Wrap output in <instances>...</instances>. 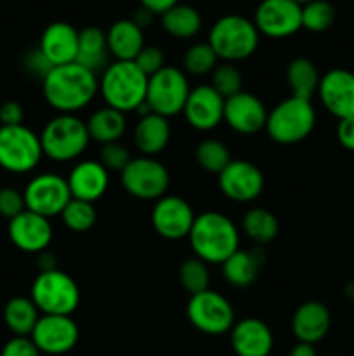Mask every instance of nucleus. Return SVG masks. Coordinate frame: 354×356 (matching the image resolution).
<instances>
[{
	"mask_svg": "<svg viewBox=\"0 0 354 356\" xmlns=\"http://www.w3.org/2000/svg\"><path fill=\"white\" fill-rule=\"evenodd\" d=\"M319 75L314 63L307 58H295L287 66V83L292 90V96L311 101L318 94Z\"/></svg>",
	"mask_w": 354,
	"mask_h": 356,
	"instance_id": "nucleus-30",
	"label": "nucleus"
},
{
	"mask_svg": "<svg viewBox=\"0 0 354 356\" xmlns=\"http://www.w3.org/2000/svg\"><path fill=\"white\" fill-rule=\"evenodd\" d=\"M26 68H28V72L33 73L35 76L40 75L42 80H44L45 76H47V73L51 72L54 66H52L51 63L47 61V58L42 54L40 49H37V51L31 52V54L26 58Z\"/></svg>",
	"mask_w": 354,
	"mask_h": 356,
	"instance_id": "nucleus-45",
	"label": "nucleus"
},
{
	"mask_svg": "<svg viewBox=\"0 0 354 356\" xmlns=\"http://www.w3.org/2000/svg\"><path fill=\"white\" fill-rule=\"evenodd\" d=\"M108 59H110V51H108L106 33L97 26H87L80 30L75 63L97 75L108 68L110 65Z\"/></svg>",
	"mask_w": 354,
	"mask_h": 356,
	"instance_id": "nucleus-27",
	"label": "nucleus"
},
{
	"mask_svg": "<svg viewBox=\"0 0 354 356\" xmlns=\"http://www.w3.org/2000/svg\"><path fill=\"white\" fill-rule=\"evenodd\" d=\"M273 332L259 318H243L231 329V346L238 356H269L273 350Z\"/></svg>",
	"mask_w": 354,
	"mask_h": 356,
	"instance_id": "nucleus-23",
	"label": "nucleus"
},
{
	"mask_svg": "<svg viewBox=\"0 0 354 356\" xmlns=\"http://www.w3.org/2000/svg\"><path fill=\"white\" fill-rule=\"evenodd\" d=\"M87 131H89L90 141L99 143L101 146L108 143L120 141L121 136L127 131V118L121 111L113 110L110 106L99 108L89 117Z\"/></svg>",
	"mask_w": 354,
	"mask_h": 356,
	"instance_id": "nucleus-29",
	"label": "nucleus"
},
{
	"mask_svg": "<svg viewBox=\"0 0 354 356\" xmlns=\"http://www.w3.org/2000/svg\"><path fill=\"white\" fill-rule=\"evenodd\" d=\"M259 40L260 33L253 21L239 14L219 17L208 33V44L217 58L224 63L243 61L250 58L259 47Z\"/></svg>",
	"mask_w": 354,
	"mask_h": 356,
	"instance_id": "nucleus-4",
	"label": "nucleus"
},
{
	"mask_svg": "<svg viewBox=\"0 0 354 356\" xmlns=\"http://www.w3.org/2000/svg\"><path fill=\"white\" fill-rule=\"evenodd\" d=\"M24 110L17 101H6L0 106V127H16L23 125Z\"/></svg>",
	"mask_w": 354,
	"mask_h": 356,
	"instance_id": "nucleus-44",
	"label": "nucleus"
},
{
	"mask_svg": "<svg viewBox=\"0 0 354 356\" xmlns=\"http://www.w3.org/2000/svg\"><path fill=\"white\" fill-rule=\"evenodd\" d=\"M253 24L264 37H292L302 28V7L292 0H262L253 14Z\"/></svg>",
	"mask_w": 354,
	"mask_h": 356,
	"instance_id": "nucleus-13",
	"label": "nucleus"
},
{
	"mask_svg": "<svg viewBox=\"0 0 354 356\" xmlns=\"http://www.w3.org/2000/svg\"><path fill=\"white\" fill-rule=\"evenodd\" d=\"M30 337L40 353L58 356L76 346L80 330L71 316L40 315Z\"/></svg>",
	"mask_w": 354,
	"mask_h": 356,
	"instance_id": "nucleus-14",
	"label": "nucleus"
},
{
	"mask_svg": "<svg viewBox=\"0 0 354 356\" xmlns=\"http://www.w3.org/2000/svg\"><path fill=\"white\" fill-rule=\"evenodd\" d=\"M162 26L170 37L187 40L201 30V16L194 7L177 3L162 14Z\"/></svg>",
	"mask_w": 354,
	"mask_h": 356,
	"instance_id": "nucleus-32",
	"label": "nucleus"
},
{
	"mask_svg": "<svg viewBox=\"0 0 354 356\" xmlns=\"http://www.w3.org/2000/svg\"><path fill=\"white\" fill-rule=\"evenodd\" d=\"M242 226L245 235L255 243H259V245L273 242L278 236V232H280V221H278L276 216L267 211V209L260 207L250 209L243 216Z\"/></svg>",
	"mask_w": 354,
	"mask_h": 356,
	"instance_id": "nucleus-33",
	"label": "nucleus"
},
{
	"mask_svg": "<svg viewBox=\"0 0 354 356\" xmlns=\"http://www.w3.org/2000/svg\"><path fill=\"white\" fill-rule=\"evenodd\" d=\"M151 16H153V14L149 13L148 9H144V7H141V9H139L137 13L134 14V17H132V21H134V23L137 24L139 28H144L146 24L151 23Z\"/></svg>",
	"mask_w": 354,
	"mask_h": 356,
	"instance_id": "nucleus-50",
	"label": "nucleus"
},
{
	"mask_svg": "<svg viewBox=\"0 0 354 356\" xmlns=\"http://www.w3.org/2000/svg\"><path fill=\"white\" fill-rule=\"evenodd\" d=\"M89 143L87 124L76 115H56L45 124L40 134L42 152L54 162L76 160L85 153Z\"/></svg>",
	"mask_w": 354,
	"mask_h": 356,
	"instance_id": "nucleus-6",
	"label": "nucleus"
},
{
	"mask_svg": "<svg viewBox=\"0 0 354 356\" xmlns=\"http://www.w3.org/2000/svg\"><path fill=\"white\" fill-rule=\"evenodd\" d=\"M194 257L207 264H222L239 249V232L221 212L208 211L196 216L187 235Z\"/></svg>",
	"mask_w": 354,
	"mask_h": 356,
	"instance_id": "nucleus-2",
	"label": "nucleus"
},
{
	"mask_svg": "<svg viewBox=\"0 0 354 356\" xmlns=\"http://www.w3.org/2000/svg\"><path fill=\"white\" fill-rule=\"evenodd\" d=\"M290 356H318V353H316L314 344L297 343L294 346V350H292Z\"/></svg>",
	"mask_w": 354,
	"mask_h": 356,
	"instance_id": "nucleus-49",
	"label": "nucleus"
},
{
	"mask_svg": "<svg viewBox=\"0 0 354 356\" xmlns=\"http://www.w3.org/2000/svg\"><path fill=\"white\" fill-rule=\"evenodd\" d=\"M194 156H196V162L201 169L210 174H217V176L233 160L228 146L224 143L217 141V139H205V141H201L198 145Z\"/></svg>",
	"mask_w": 354,
	"mask_h": 356,
	"instance_id": "nucleus-34",
	"label": "nucleus"
},
{
	"mask_svg": "<svg viewBox=\"0 0 354 356\" xmlns=\"http://www.w3.org/2000/svg\"><path fill=\"white\" fill-rule=\"evenodd\" d=\"M316 125V111L311 101L290 96L267 111L266 129L278 145H297L309 138Z\"/></svg>",
	"mask_w": 354,
	"mask_h": 356,
	"instance_id": "nucleus-5",
	"label": "nucleus"
},
{
	"mask_svg": "<svg viewBox=\"0 0 354 356\" xmlns=\"http://www.w3.org/2000/svg\"><path fill=\"white\" fill-rule=\"evenodd\" d=\"M337 139L340 146H344L349 152H354V117L342 118L337 125Z\"/></svg>",
	"mask_w": 354,
	"mask_h": 356,
	"instance_id": "nucleus-46",
	"label": "nucleus"
},
{
	"mask_svg": "<svg viewBox=\"0 0 354 356\" xmlns=\"http://www.w3.org/2000/svg\"><path fill=\"white\" fill-rule=\"evenodd\" d=\"M66 183L71 198L94 204L106 193L110 186V172L101 162L82 160L69 170Z\"/></svg>",
	"mask_w": 354,
	"mask_h": 356,
	"instance_id": "nucleus-21",
	"label": "nucleus"
},
{
	"mask_svg": "<svg viewBox=\"0 0 354 356\" xmlns=\"http://www.w3.org/2000/svg\"><path fill=\"white\" fill-rule=\"evenodd\" d=\"M108 51L115 61H134L144 47L142 28L132 19H120L110 26L106 33Z\"/></svg>",
	"mask_w": 354,
	"mask_h": 356,
	"instance_id": "nucleus-25",
	"label": "nucleus"
},
{
	"mask_svg": "<svg viewBox=\"0 0 354 356\" xmlns=\"http://www.w3.org/2000/svg\"><path fill=\"white\" fill-rule=\"evenodd\" d=\"M23 211H26L23 193L10 186L0 188V216L10 221Z\"/></svg>",
	"mask_w": 354,
	"mask_h": 356,
	"instance_id": "nucleus-42",
	"label": "nucleus"
},
{
	"mask_svg": "<svg viewBox=\"0 0 354 356\" xmlns=\"http://www.w3.org/2000/svg\"><path fill=\"white\" fill-rule=\"evenodd\" d=\"M189 92L191 87L186 73L176 66H163L158 73L148 79L146 104L151 113L165 118L176 117L183 113Z\"/></svg>",
	"mask_w": 354,
	"mask_h": 356,
	"instance_id": "nucleus-8",
	"label": "nucleus"
},
{
	"mask_svg": "<svg viewBox=\"0 0 354 356\" xmlns=\"http://www.w3.org/2000/svg\"><path fill=\"white\" fill-rule=\"evenodd\" d=\"M194 212L184 198L165 195L156 200L151 211V225L165 240L187 238L194 222Z\"/></svg>",
	"mask_w": 354,
	"mask_h": 356,
	"instance_id": "nucleus-16",
	"label": "nucleus"
},
{
	"mask_svg": "<svg viewBox=\"0 0 354 356\" xmlns=\"http://www.w3.org/2000/svg\"><path fill=\"white\" fill-rule=\"evenodd\" d=\"M222 277L231 287H250L259 277L262 268V256L257 250L238 249L231 257L221 264Z\"/></svg>",
	"mask_w": 354,
	"mask_h": 356,
	"instance_id": "nucleus-28",
	"label": "nucleus"
},
{
	"mask_svg": "<svg viewBox=\"0 0 354 356\" xmlns=\"http://www.w3.org/2000/svg\"><path fill=\"white\" fill-rule=\"evenodd\" d=\"M130 160H132L130 152H128L127 146L121 145L120 141L108 143V145L101 146L99 162L106 167L108 172H110V170L121 172V170L128 165Z\"/></svg>",
	"mask_w": 354,
	"mask_h": 356,
	"instance_id": "nucleus-40",
	"label": "nucleus"
},
{
	"mask_svg": "<svg viewBox=\"0 0 354 356\" xmlns=\"http://www.w3.org/2000/svg\"><path fill=\"white\" fill-rule=\"evenodd\" d=\"M121 186L130 197L139 200H160L170 184L167 167L155 156H135L121 170Z\"/></svg>",
	"mask_w": 354,
	"mask_h": 356,
	"instance_id": "nucleus-11",
	"label": "nucleus"
},
{
	"mask_svg": "<svg viewBox=\"0 0 354 356\" xmlns=\"http://www.w3.org/2000/svg\"><path fill=\"white\" fill-rule=\"evenodd\" d=\"M224 122L231 131L252 136L266 129L267 110L255 94L242 90L224 101Z\"/></svg>",
	"mask_w": 354,
	"mask_h": 356,
	"instance_id": "nucleus-18",
	"label": "nucleus"
},
{
	"mask_svg": "<svg viewBox=\"0 0 354 356\" xmlns=\"http://www.w3.org/2000/svg\"><path fill=\"white\" fill-rule=\"evenodd\" d=\"M9 238L14 247L28 254H40L52 242L51 219L31 211H23L9 221Z\"/></svg>",
	"mask_w": 354,
	"mask_h": 356,
	"instance_id": "nucleus-20",
	"label": "nucleus"
},
{
	"mask_svg": "<svg viewBox=\"0 0 354 356\" xmlns=\"http://www.w3.org/2000/svg\"><path fill=\"white\" fill-rule=\"evenodd\" d=\"M344 298L354 305V280L347 282L346 284V287H344Z\"/></svg>",
	"mask_w": 354,
	"mask_h": 356,
	"instance_id": "nucleus-51",
	"label": "nucleus"
},
{
	"mask_svg": "<svg viewBox=\"0 0 354 356\" xmlns=\"http://www.w3.org/2000/svg\"><path fill=\"white\" fill-rule=\"evenodd\" d=\"M44 152L40 136L26 125L0 127V167L7 172L26 174L37 169Z\"/></svg>",
	"mask_w": 354,
	"mask_h": 356,
	"instance_id": "nucleus-9",
	"label": "nucleus"
},
{
	"mask_svg": "<svg viewBox=\"0 0 354 356\" xmlns=\"http://www.w3.org/2000/svg\"><path fill=\"white\" fill-rule=\"evenodd\" d=\"M134 63L149 79V76H153L155 73H158L163 66H167L165 52L160 47H156V45H144L142 51L137 54V58L134 59Z\"/></svg>",
	"mask_w": 354,
	"mask_h": 356,
	"instance_id": "nucleus-41",
	"label": "nucleus"
},
{
	"mask_svg": "<svg viewBox=\"0 0 354 356\" xmlns=\"http://www.w3.org/2000/svg\"><path fill=\"white\" fill-rule=\"evenodd\" d=\"M37 266L40 268V273H44V271L58 270V268H56V257L52 256V254H49L47 250H44V252L38 254Z\"/></svg>",
	"mask_w": 354,
	"mask_h": 356,
	"instance_id": "nucleus-48",
	"label": "nucleus"
},
{
	"mask_svg": "<svg viewBox=\"0 0 354 356\" xmlns=\"http://www.w3.org/2000/svg\"><path fill=\"white\" fill-rule=\"evenodd\" d=\"M38 49L52 66L75 63L78 52V30L65 21L51 23L42 33Z\"/></svg>",
	"mask_w": 354,
	"mask_h": 356,
	"instance_id": "nucleus-22",
	"label": "nucleus"
},
{
	"mask_svg": "<svg viewBox=\"0 0 354 356\" xmlns=\"http://www.w3.org/2000/svg\"><path fill=\"white\" fill-rule=\"evenodd\" d=\"M30 299L42 315L71 316L80 305V289L65 271H44L33 280Z\"/></svg>",
	"mask_w": 354,
	"mask_h": 356,
	"instance_id": "nucleus-7",
	"label": "nucleus"
},
{
	"mask_svg": "<svg viewBox=\"0 0 354 356\" xmlns=\"http://www.w3.org/2000/svg\"><path fill=\"white\" fill-rule=\"evenodd\" d=\"M332 327L330 309L319 301H307L298 306L292 318V330L298 343L316 344L323 341Z\"/></svg>",
	"mask_w": 354,
	"mask_h": 356,
	"instance_id": "nucleus-24",
	"label": "nucleus"
},
{
	"mask_svg": "<svg viewBox=\"0 0 354 356\" xmlns=\"http://www.w3.org/2000/svg\"><path fill=\"white\" fill-rule=\"evenodd\" d=\"M224 101L212 86H198L191 89L183 115L196 131H214L221 122H224Z\"/></svg>",
	"mask_w": 354,
	"mask_h": 356,
	"instance_id": "nucleus-19",
	"label": "nucleus"
},
{
	"mask_svg": "<svg viewBox=\"0 0 354 356\" xmlns=\"http://www.w3.org/2000/svg\"><path fill=\"white\" fill-rule=\"evenodd\" d=\"M169 118L156 113L139 117L134 129V145L144 156H156L167 148L170 141Z\"/></svg>",
	"mask_w": 354,
	"mask_h": 356,
	"instance_id": "nucleus-26",
	"label": "nucleus"
},
{
	"mask_svg": "<svg viewBox=\"0 0 354 356\" xmlns=\"http://www.w3.org/2000/svg\"><path fill=\"white\" fill-rule=\"evenodd\" d=\"M61 221L62 225L68 229L75 233H85L96 225L97 221V212L94 204L83 200H76L71 198L65 211L61 212Z\"/></svg>",
	"mask_w": 354,
	"mask_h": 356,
	"instance_id": "nucleus-35",
	"label": "nucleus"
},
{
	"mask_svg": "<svg viewBox=\"0 0 354 356\" xmlns=\"http://www.w3.org/2000/svg\"><path fill=\"white\" fill-rule=\"evenodd\" d=\"M40 318V312L30 298H12L3 308V322L17 337H30Z\"/></svg>",
	"mask_w": 354,
	"mask_h": 356,
	"instance_id": "nucleus-31",
	"label": "nucleus"
},
{
	"mask_svg": "<svg viewBox=\"0 0 354 356\" xmlns=\"http://www.w3.org/2000/svg\"><path fill=\"white\" fill-rule=\"evenodd\" d=\"M148 76L134 61H113L101 73L99 94L106 106L121 113L137 111L146 103Z\"/></svg>",
	"mask_w": 354,
	"mask_h": 356,
	"instance_id": "nucleus-3",
	"label": "nucleus"
},
{
	"mask_svg": "<svg viewBox=\"0 0 354 356\" xmlns=\"http://www.w3.org/2000/svg\"><path fill=\"white\" fill-rule=\"evenodd\" d=\"M292 2H295V3H298V6H305V3H309V2H312V0H292Z\"/></svg>",
	"mask_w": 354,
	"mask_h": 356,
	"instance_id": "nucleus-52",
	"label": "nucleus"
},
{
	"mask_svg": "<svg viewBox=\"0 0 354 356\" xmlns=\"http://www.w3.org/2000/svg\"><path fill=\"white\" fill-rule=\"evenodd\" d=\"M186 315L194 329L208 336H222L226 332H231L233 325L236 323L231 302L224 296L210 289L200 294L189 296Z\"/></svg>",
	"mask_w": 354,
	"mask_h": 356,
	"instance_id": "nucleus-10",
	"label": "nucleus"
},
{
	"mask_svg": "<svg viewBox=\"0 0 354 356\" xmlns=\"http://www.w3.org/2000/svg\"><path fill=\"white\" fill-rule=\"evenodd\" d=\"M217 61L219 58L214 52V49L210 47V44L208 42H200V44L191 45L186 51V54H184V72L194 76L207 75V73L214 72Z\"/></svg>",
	"mask_w": 354,
	"mask_h": 356,
	"instance_id": "nucleus-38",
	"label": "nucleus"
},
{
	"mask_svg": "<svg viewBox=\"0 0 354 356\" xmlns=\"http://www.w3.org/2000/svg\"><path fill=\"white\" fill-rule=\"evenodd\" d=\"M139 2H141V7L148 9L151 14H160L162 16L170 7L177 6L179 0H139Z\"/></svg>",
	"mask_w": 354,
	"mask_h": 356,
	"instance_id": "nucleus-47",
	"label": "nucleus"
},
{
	"mask_svg": "<svg viewBox=\"0 0 354 356\" xmlns=\"http://www.w3.org/2000/svg\"><path fill=\"white\" fill-rule=\"evenodd\" d=\"M45 101L58 113L75 115L92 103L99 92L97 75L80 66L78 63L54 66L42 80Z\"/></svg>",
	"mask_w": 354,
	"mask_h": 356,
	"instance_id": "nucleus-1",
	"label": "nucleus"
},
{
	"mask_svg": "<svg viewBox=\"0 0 354 356\" xmlns=\"http://www.w3.org/2000/svg\"><path fill=\"white\" fill-rule=\"evenodd\" d=\"M179 282L184 291L189 296L200 294L207 291L210 284V271L208 264L198 257H189L179 268Z\"/></svg>",
	"mask_w": 354,
	"mask_h": 356,
	"instance_id": "nucleus-37",
	"label": "nucleus"
},
{
	"mask_svg": "<svg viewBox=\"0 0 354 356\" xmlns=\"http://www.w3.org/2000/svg\"><path fill=\"white\" fill-rule=\"evenodd\" d=\"M24 205L28 211L51 219L61 216L68 202L71 200L66 177L54 172H44L35 176L23 191Z\"/></svg>",
	"mask_w": 354,
	"mask_h": 356,
	"instance_id": "nucleus-12",
	"label": "nucleus"
},
{
	"mask_svg": "<svg viewBox=\"0 0 354 356\" xmlns=\"http://www.w3.org/2000/svg\"><path fill=\"white\" fill-rule=\"evenodd\" d=\"M210 86L221 94L224 99L235 96V94L242 92L243 86V76L239 70L236 68L233 63H222L217 65L212 72V82Z\"/></svg>",
	"mask_w": 354,
	"mask_h": 356,
	"instance_id": "nucleus-39",
	"label": "nucleus"
},
{
	"mask_svg": "<svg viewBox=\"0 0 354 356\" xmlns=\"http://www.w3.org/2000/svg\"><path fill=\"white\" fill-rule=\"evenodd\" d=\"M219 188L229 200L248 204L262 195L264 174L248 160H231L219 174Z\"/></svg>",
	"mask_w": 354,
	"mask_h": 356,
	"instance_id": "nucleus-15",
	"label": "nucleus"
},
{
	"mask_svg": "<svg viewBox=\"0 0 354 356\" xmlns=\"http://www.w3.org/2000/svg\"><path fill=\"white\" fill-rule=\"evenodd\" d=\"M335 23V9L326 0H312L302 6V28L312 33H323Z\"/></svg>",
	"mask_w": 354,
	"mask_h": 356,
	"instance_id": "nucleus-36",
	"label": "nucleus"
},
{
	"mask_svg": "<svg viewBox=\"0 0 354 356\" xmlns=\"http://www.w3.org/2000/svg\"><path fill=\"white\" fill-rule=\"evenodd\" d=\"M318 96L328 113L342 118L354 117V73L344 68H333L319 80Z\"/></svg>",
	"mask_w": 354,
	"mask_h": 356,
	"instance_id": "nucleus-17",
	"label": "nucleus"
},
{
	"mask_svg": "<svg viewBox=\"0 0 354 356\" xmlns=\"http://www.w3.org/2000/svg\"><path fill=\"white\" fill-rule=\"evenodd\" d=\"M40 355L42 353L38 351V348L35 346L31 337H17V336H14L12 339L7 341L6 346L2 348V353H0V356H40Z\"/></svg>",
	"mask_w": 354,
	"mask_h": 356,
	"instance_id": "nucleus-43",
	"label": "nucleus"
}]
</instances>
